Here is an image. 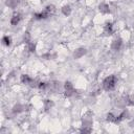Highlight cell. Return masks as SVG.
<instances>
[{"label": "cell", "mask_w": 134, "mask_h": 134, "mask_svg": "<svg viewBox=\"0 0 134 134\" xmlns=\"http://www.w3.org/2000/svg\"><path fill=\"white\" fill-rule=\"evenodd\" d=\"M120 45H122V40H120V39H116V40H114V41H113V43H112V49H114V50L119 49Z\"/></svg>", "instance_id": "277c9868"}, {"label": "cell", "mask_w": 134, "mask_h": 134, "mask_svg": "<svg viewBox=\"0 0 134 134\" xmlns=\"http://www.w3.org/2000/svg\"><path fill=\"white\" fill-rule=\"evenodd\" d=\"M85 49H83V48H81V49H78L76 52H74V58H80V57H82L83 55H85Z\"/></svg>", "instance_id": "ba28073f"}, {"label": "cell", "mask_w": 134, "mask_h": 134, "mask_svg": "<svg viewBox=\"0 0 134 134\" xmlns=\"http://www.w3.org/2000/svg\"><path fill=\"white\" fill-rule=\"evenodd\" d=\"M129 101H130V102H129L130 104H134V95H132V97L129 98Z\"/></svg>", "instance_id": "2e32d148"}, {"label": "cell", "mask_w": 134, "mask_h": 134, "mask_svg": "<svg viewBox=\"0 0 134 134\" xmlns=\"http://www.w3.org/2000/svg\"><path fill=\"white\" fill-rule=\"evenodd\" d=\"M48 15H49V13L44 11L43 13H40V14H36V15H35V17H36L37 19H44V18L48 17Z\"/></svg>", "instance_id": "52a82bcc"}, {"label": "cell", "mask_w": 134, "mask_h": 134, "mask_svg": "<svg viewBox=\"0 0 134 134\" xmlns=\"http://www.w3.org/2000/svg\"><path fill=\"white\" fill-rule=\"evenodd\" d=\"M73 92H74V88H73L72 84L69 82H66L65 83V95L66 97H71L73 94Z\"/></svg>", "instance_id": "7a4b0ae2"}, {"label": "cell", "mask_w": 134, "mask_h": 134, "mask_svg": "<svg viewBox=\"0 0 134 134\" xmlns=\"http://www.w3.org/2000/svg\"><path fill=\"white\" fill-rule=\"evenodd\" d=\"M62 12H63V14L64 15H69L70 14V12H71V9H70V6L69 5H65V6H63V8H62Z\"/></svg>", "instance_id": "8fae6325"}, {"label": "cell", "mask_w": 134, "mask_h": 134, "mask_svg": "<svg viewBox=\"0 0 134 134\" xmlns=\"http://www.w3.org/2000/svg\"><path fill=\"white\" fill-rule=\"evenodd\" d=\"M111 33H112V24H111V23H108V24L106 25V27H105V34L111 35Z\"/></svg>", "instance_id": "9c48e42d"}, {"label": "cell", "mask_w": 134, "mask_h": 134, "mask_svg": "<svg viewBox=\"0 0 134 134\" xmlns=\"http://www.w3.org/2000/svg\"><path fill=\"white\" fill-rule=\"evenodd\" d=\"M21 81H22V83H25V84H31V83H33V80L28 75H25V74L21 76Z\"/></svg>", "instance_id": "8992f818"}, {"label": "cell", "mask_w": 134, "mask_h": 134, "mask_svg": "<svg viewBox=\"0 0 134 134\" xmlns=\"http://www.w3.org/2000/svg\"><path fill=\"white\" fill-rule=\"evenodd\" d=\"M45 104H46V106H45V108H46V109H48V107H50V106H52V103H49V101H48V100H46Z\"/></svg>", "instance_id": "9a60e30c"}, {"label": "cell", "mask_w": 134, "mask_h": 134, "mask_svg": "<svg viewBox=\"0 0 134 134\" xmlns=\"http://www.w3.org/2000/svg\"><path fill=\"white\" fill-rule=\"evenodd\" d=\"M2 42H3V44H4V45L8 46L9 44H11V38H9V37H3Z\"/></svg>", "instance_id": "7c38bea8"}, {"label": "cell", "mask_w": 134, "mask_h": 134, "mask_svg": "<svg viewBox=\"0 0 134 134\" xmlns=\"http://www.w3.org/2000/svg\"><path fill=\"white\" fill-rule=\"evenodd\" d=\"M100 11L102 13H109V6L107 4H101L100 5Z\"/></svg>", "instance_id": "30bf717a"}, {"label": "cell", "mask_w": 134, "mask_h": 134, "mask_svg": "<svg viewBox=\"0 0 134 134\" xmlns=\"http://www.w3.org/2000/svg\"><path fill=\"white\" fill-rule=\"evenodd\" d=\"M18 3H19V0H7V1H6V5L14 8L18 5Z\"/></svg>", "instance_id": "5b68a950"}, {"label": "cell", "mask_w": 134, "mask_h": 134, "mask_svg": "<svg viewBox=\"0 0 134 134\" xmlns=\"http://www.w3.org/2000/svg\"><path fill=\"white\" fill-rule=\"evenodd\" d=\"M28 46H30V52H35V44L30 43V44H28Z\"/></svg>", "instance_id": "5bb4252c"}, {"label": "cell", "mask_w": 134, "mask_h": 134, "mask_svg": "<svg viewBox=\"0 0 134 134\" xmlns=\"http://www.w3.org/2000/svg\"><path fill=\"white\" fill-rule=\"evenodd\" d=\"M20 19H21L20 15H19V14H15L14 16H13L12 20H11L12 25H17V24L19 23V21H20Z\"/></svg>", "instance_id": "3957f363"}, {"label": "cell", "mask_w": 134, "mask_h": 134, "mask_svg": "<svg viewBox=\"0 0 134 134\" xmlns=\"http://www.w3.org/2000/svg\"><path fill=\"white\" fill-rule=\"evenodd\" d=\"M107 119L108 120H110V122H115V119H116V117H114L112 114H108V116H107Z\"/></svg>", "instance_id": "4fadbf2b"}, {"label": "cell", "mask_w": 134, "mask_h": 134, "mask_svg": "<svg viewBox=\"0 0 134 134\" xmlns=\"http://www.w3.org/2000/svg\"><path fill=\"white\" fill-rule=\"evenodd\" d=\"M115 84H116V78L114 75H110L108 78L105 79V81L103 83V87L105 90H112V89L115 87Z\"/></svg>", "instance_id": "6da1fadb"}]
</instances>
